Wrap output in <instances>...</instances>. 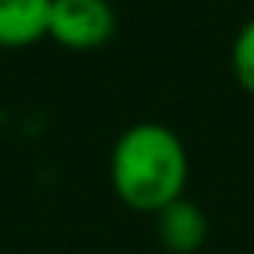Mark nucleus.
Here are the masks:
<instances>
[{
	"label": "nucleus",
	"instance_id": "20e7f679",
	"mask_svg": "<svg viewBox=\"0 0 254 254\" xmlns=\"http://www.w3.org/2000/svg\"><path fill=\"white\" fill-rule=\"evenodd\" d=\"M53 0H0V46L20 49L49 36Z\"/></svg>",
	"mask_w": 254,
	"mask_h": 254
},
{
	"label": "nucleus",
	"instance_id": "39448f33",
	"mask_svg": "<svg viewBox=\"0 0 254 254\" xmlns=\"http://www.w3.org/2000/svg\"><path fill=\"white\" fill-rule=\"evenodd\" d=\"M232 72L241 88L254 98V20L241 26V33L232 43Z\"/></svg>",
	"mask_w": 254,
	"mask_h": 254
},
{
	"label": "nucleus",
	"instance_id": "f257e3e1",
	"mask_svg": "<svg viewBox=\"0 0 254 254\" xmlns=\"http://www.w3.org/2000/svg\"><path fill=\"white\" fill-rule=\"evenodd\" d=\"M189 157L180 134L166 124H134L118 137L111 153V186L127 209L157 215L183 199Z\"/></svg>",
	"mask_w": 254,
	"mask_h": 254
},
{
	"label": "nucleus",
	"instance_id": "7ed1b4c3",
	"mask_svg": "<svg viewBox=\"0 0 254 254\" xmlns=\"http://www.w3.org/2000/svg\"><path fill=\"white\" fill-rule=\"evenodd\" d=\"M157 238L170 254H195L209 238V218L192 199H176L157 212Z\"/></svg>",
	"mask_w": 254,
	"mask_h": 254
},
{
	"label": "nucleus",
	"instance_id": "f03ea898",
	"mask_svg": "<svg viewBox=\"0 0 254 254\" xmlns=\"http://www.w3.org/2000/svg\"><path fill=\"white\" fill-rule=\"evenodd\" d=\"M118 16L108 0H53L49 36L65 49H98L114 36Z\"/></svg>",
	"mask_w": 254,
	"mask_h": 254
}]
</instances>
